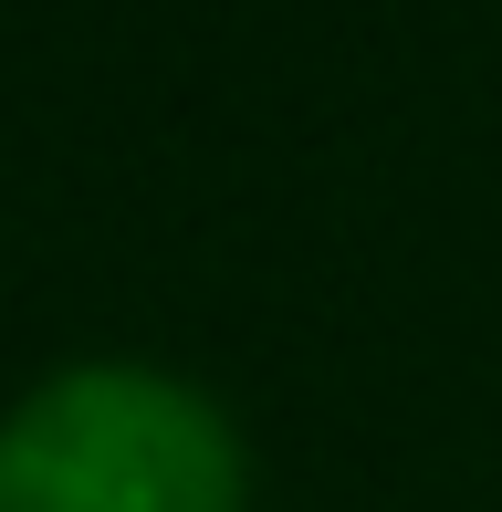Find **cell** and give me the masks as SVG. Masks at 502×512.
Wrapping results in <instances>:
<instances>
[{
	"instance_id": "1",
	"label": "cell",
	"mask_w": 502,
	"mask_h": 512,
	"mask_svg": "<svg viewBox=\"0 0 502 512\" xmlns=\"http://www.w3.org/2000/svg\"><path fill=\"white\" fill-rule=\"evenodd\" d=\"M0 512H241V450L178 377L74 366L0 429Z\"/></svg>"
}]
</instances>
